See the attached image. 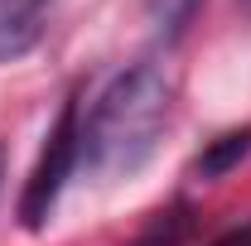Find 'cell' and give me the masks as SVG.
I'll return each mask as SVG.
<instances>
[{
  "label": "cell",
  "instance_id": "6da1fadb",
  "mask_svg": "<svg viewBox=\"0 0 251 246\" xmlns=\"http://www.w3.org/2000/svg\"><path fill=\"white\" fill-rule=\"evenodd\" d=\"M169 101H174V87L164 68L155 63L121 68L87 106V121L77 130V164L97 179L135 174L155 154V140L169 121Z\"/></svg>",
  "mask_w": 251,
  "mask_h": 246
},
{
  "label": "cell",
  "instance_id": "7a4b0ae2",
  "mask_svg": "<svg viewBox=\"0 0 251 246\" xmlns=\"http://www.w3.org/2000/svg\"><path fill=\"white\" fill-rule=\"evenodd\" d=\"M77 130H82V116H77V101H63L58 111V125L49 130V145L39 154V164H34L29 184L20 193V222L39 232L49 213H53V203H58L63 184L73 179V169H77Z\"/></svg>",
  "mask_w": 251,
  "mask_h": 246
},
{
  "label": "cell",
  "instance_id": "3957f363",
  "mask_svg": "<svg viewBox=\"0 0 251 246\" xmlns=\"http://www.w3.org/2000/svg\"><path fill=\"white\" fill-rule=\"evenodd\" d=\"M53 0H0V63L25 58L49 29Z\"/></svg>",
  "mask_w": 251,
  "mask_h": 246
},
{
  "label": "cell",
  "instance_id": "277c9868",
  "mask_svg": "<svg viewBox=\"0 0 251 246\" xmlns=\"http://www.w3.org/2000/svg\"><path fill=\"white\" fill-rule=\"evenodd\" d=\"M251 154V125H242V130H227V135H218L208 150L193 159V174L198 179H222L232 164H242Z\"/></svg>",
  "mask_w": 251,
  "mask_h": 246
},
{
  "label": "cell",
  "instance_id": "5b68a950",
  "mask_svg": "<svg viewBox=\"0 0 251 246\" xmlns=\"http://www.w3.org/2000/svg\"><path fill=\"white\" fill-rule=\"evenodd\" d=\"M198 5H203V0H145V10H150V25H155V34L164 39V44H169V39H179V34L193 25Z\"/></svg>",
  "mask_w": 251,
  "mask_h": 246
},
{
  "label": "cell",
  "instance_id": "8992f818",
  "mask_svg": "<svg viewBox=\"0 0 251 246\" xmlns=\"http://www.w3.org/2000/svg\"><path fill=\"white\" fill-rule=\"evenodd\" d=\"M184 232H188V208H179V213H169V217L159 213V222H155V227H150L135 246H179Z\"/></svg>",
  "mask_w": 251,
  "mask_h": 246
},
{
  "label": "cell",
  "instance_id": "52a82bcc",
  "mask_svg": "<svg viewBox=\"0 0 251 246\" xmlns=\"http://www.w3.org/2000/svg\"><path fill=\"white\" fill-rule=\"evenodd\" d=\"M0 179H5V154H0Z\"/></svg>",
  "mask_w": 251,
  "mask_h": 246
}]
</instances>
